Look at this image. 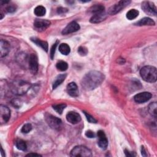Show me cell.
Wrapping results in <instances>:
<instances>
[{
	"instance_id": "10",
	"label": "cell",
	"mask_w": 157,
	"mask_h": 157,
	"mask_svg": "<svg viewBox=\"0 0 157 157\" xmlns=\"http://www.w3.org/2000/svg\"><path fill=\"white\" fill-rule=\"evenodd\" d=\"M10 117V110L6 105L0 106V121L1 123H7Z\"/></svg>"
},
{
	"instance_id": "29",
	"label": "cell",
	"mask_w": 157,
	"mask_h": 157,
	"mask_svg": "<svg viewBox=\"0 0 157 157\" xmlns=\"http://www.w3.org/2000/svg\"><path fill=\"white\" fill-rule=\"evenodd\" d=\"M31 129H32L31 124L30 123H26L21 128V131L23 133H28L29 132H30L31 131Z\"/></svg>"
},
{
	"instance_id": "11",
	"label": "cell",
	"mask_w": 157,
	"mask_h": 157,
	"mask_svg": "<svg viewBox=\"0 0 157 157\" xmlns=\"http://www.w3.org/2000/svg\"><path fill=\"white\" fill-rule=\"evenodd\" d=\"M97 135L98 137V144L99 147L103 150L106 149L108 146V140L106 137V136L104 132L103 131L99 130L98 131Z\"/></svg>"
},
{
	"instance_id": "6",
	"label": "cell",
	"mask_w": 157,
	"mask_h": 157,
	"mask_svg": "<svg viewBox=\"0 0 157 157\" xmlns=\"http://www.w3.org/2000/svg\"><path fill=\"white\" fill-rule=\"evenodd\" d=\"M130 1L127 0H122L120 1L114 5L112 6L108 10V13L110 15H115L119 12H120L123 9L126 7L128 5L130 4Z\"/></svg>"
},
{
	"instance_id": "34",
	"label": "cell",
	"mask_w": 157,
	"mask_h": 157,
	"mask_svg": "<svg viewBox=\"0 0 157 157\" xmlns=\"http://www.w3.org/2000/svg\"><path fill=\"white\" fill-rule=\"evenodd\" d=\"M85 136L87 137H89V138H93L95 137V134L94 133L90 131V130H88L87 131H86L85 132Z\"/></svg>"
},
{
	"instance_id": "8",
	"label": "cell",
	"mask_w": 157,
	"mask_h": 157,
	"mask_svg": "<svg viewBox=\"0 0 157 157\" xmlns=\"http://www.w3.org/2000/svg\"><path fill=\"white\" fill-rule=\"evenodd\" d=\"M28 67L31 73L35 74L38 70V59L34 53H31L29 56Z\"/></svg>"
},
{
	"instance_id": "14",
	"label": "cell",
	"mask_w": 157,
	"mask_h": 157,
	"mask_svg": "<svg viewBox=\"0 0 157 157\" xmlns=\"http://www.w3.org/2000/svg\"><path fill=\"white\" fill-rule=\"evenodd\" d=\"M66 120L72 124H77L81 121V117L77 112L71 111L67 113Z\"/></svg>"
},
{
	"instance_id": "7",
	"label": "cell",
	"mask_w": 157,
	"mask_h": 157,
	"mask_svg": "<svg viewBox=\"0 0 157 157\" xmlns=\"http://www.w3.org/2000/svg\"><path fill=\"white\" fill-rule=\"evenodd\" d=\"M145 13L149 15L155 16L156 15V7L155 5L150 1H144L141 6Z\"/></svg>"
},
{
	"instance_id": "24",
	"label": "cell",
	"mask_w": 157,
	"mask_h": 157,
	"mask_svg": "<svg viewBox=\"0 0 157 157\" xmlns=\"http://www.w3.org/2000/svg\"><path fill=\"white\" fill-rule=\"evenodd\" d=\"M34 12L36 16L42 17L45 14L46 10H45V8L42 6H39L34 9Z\"/></svg>"
},
{
	"instance_id": "20",
	"label": "cell",
	"mask_w": 157,
	"mask_h": 157,
	"mask_svg": "<svg viewBox=\"0 0 157 157\" xmlns=\"http://www.w3.org/2000/svg\"><path fill=\"white\" fill-rule=\"evenodd\" d=\"M105 7L102 6V5H94L91 6L90 9H89V12L94 15L96 13H99L103 12H105Z\"/></svg>"
},
{
	"instance_id": "3",
	"label": "cell",
	"mask_w": 157,
	"mask_h": 157,
	"mask_svg": "<svg viewBox=\"0 0 157 157\" xmlns=\"http://www.w3.org/2000/svg\"><path fill=\"white\" fill-rule=\"evenodd\" d=\"M31 87V83L22 80H14L10 85V90L17 95L25 94Z\"/></svg>"
},
{
	"instance_id": "16",
	"label": "cell",
	"mask_w": 157,
	"mask_h": 157,
	"mask_svg": "<svg viewBox=\"0 0 157 157\" xmlns=\"http://www.w3.org/2000/svg\"><path fill=\"white\" fill-rule=\"evenodd\" d=\"M67 93L72 96V97H77L78 95L79 91L77 87V85L75 82H71L67 85Z\"/></svg>"
},
{
	"instance_id": "26",
	"label": "cell",
	"mask_w": 157,
	"mask_h": 157,
	"mask_svg": "<svg viewBox=\"0 0 157 157\" xmlns=\"http://www.w3.org/2000/svg\"><path fill=\"white\" fill-rule=\"evenodd\" d=\"M15 145L17 148L20 150L25 151L27 148V145L26 142L21 139H17L15 142Z\"/></svg>"
},
{
	"instance_id": "2",
	"label": "cell",
	"mask_w": 157,
	"mask_h": 157,
	"mask_svg": "<svg viewBox=\"0 0 157 157\" xmlns=\"http://www.w3.org/2000/svg\"><path fill=\"white\" fill-rule=\"evenodd\" d=\"M140 75L142 79L147 82L153 83L157 79V71L154 66H144L140 71Z\"/></svg>"
},
{
	"instance_id": "32",
	"label": "cell",
	"mask_w": 157,
	"mask_h": 157,
	"mask_svg": "<svg viewBox=\"0 0 157 157\" xmlns=\"http://www.w3.org/2000/svg\"><path fill=\"white\" fill-rule=\"evenodd\" d=\"M78 53L81 55V56H85L87 53H88V50L87 49L84 47H80L78 48Z\"/></svg>"
},
{
	"instance_id": "31",
	"label": "cell",
	"mask_w": 157,
	"mask_h": 157,
	"mask_svg": "<svg viewBox=\"0 0 157 157\" xmlns=\"http://www.w3.org/2000/svg\"><path fill=\"white\" fill-rule=\"evenodd\" d=\"M58 41H56L51 47V49H50V58H51L52 59H53V58L54 57L55 53V50H56V46L58 45Z\"/></svg>"
},
{
	"instance_id": "17",
	"label": "cell",
	"mask_w": 157,
	"mask_h": 157,
	"mask_svg": "<svg viewBox=\"0 0 157 157\" xmlns=\"http://www.w3.org/2000/svg\"><path fill=\"white\" fill-rule=\"evenodd\" d=\"M106 18H107V15L105 13V12H103L99 13H96L93 15L91 17L90 21L92 23H98L104 21Z\"/></svg>"
},
{
	"instance_id": "36",
	"label": "cell",
	"mask_w": 157,
	"mask_h": 157,
	"mask_svg": "<svg viewBox=\"0 0 157 157\" xmlns=\"http://www.w3.org/2000/svg\"><path fill=\"white\" fill-rule=\"evenodd\" d=\"M124 153L126 156H135V155H133V153H131V151H129L128 150H124Z\"/></svg>"
},
{
	"instance_id": "13",
	"label": "cell",
	"mask_w": 157,
	"mask_h": 157,
	"mask_svg": "<svg viewBox=\"0 0 157 157\" xmlns=\"http://www.w3.org/2000/svg\"><path fill=\"white\" fill-rule=\"evenodd\" d=\"M151 94L149 92H142L135 95L134 99L136 102L140 104L148 101L151 99Z\"/></svg>"
},
{
	"instance_id": "1",
	"label": "cell",
	"mask_w": 157,
	"mask_h": 157,
	"mask_svg": "<svg viewBox=\"0 0 157 157\" xmlns=\"http://www.w3.org/2000/svg\"><path fill=\"white\" fill-rule=\"evenodd\" d=\"M104 78V74L101 72L97 71H91L83 76L81 81V85L85 90H93L102 83Z\"/></svg>"
},
{
	"instance_id": "38",
	"label": "cell",
	"mask_w": 157,
	"mask_h": 157,
	"mask_svg": "<svg viewBox=\"0 0 157 157\" xmlns=\"http://www.w3.org/2000/svg\"><path fill=\"white\" fill-rule=\"evenodd\" d=\"M40 156L39 154H37V153H29L28 155H26V156Z\"/></svg>"
},
{
	"instance_id": "25",
	"label": "cell",
	"mask_w": 157,
	"mask_h": 157,
	"mask_svg": "<svg viewBox=\"0 0 157 157\" xmlns=\"http://www.w3.org/2000/svg\"><path fill=\"white\" fill-rule=\"evenodd\" d=\"M139 11L136 9H131L126 13V18L129 20H133L139 15Z\"/></svg>"
},
{
	"instance_id": "30",
	"label": "cell",
	"mask_w": 157,
	"mask_h": 157,
	"mask_svg": "<svg viewBox=\"0 0 157 157\" xmlns=\"http://www.w3.org/2000/svg\"><path fill=\"white\" fill-rule=\"evenodd\" d=\"M83 113H84V114L86 118V120H88V122L91 123H96L97 122L96 120L93 116H91L90 114H89L88 113H87L85 111H83Z\"/></svg>"
},
{
	"instance_id": "28",
	"label": "cell",
	"mask_w": 157,
	"mask_h": 157,
	"mask_svg": "<svg viewBox=\"0 0 157 157\" xmlns=\"http://www.w3.org/2000/svg\"><path fill=\"white\" fill-rule=\"evenodd\" d=\"M66 104L62 103V104H55L53 105V109L58 113L61 114L63 110L66 108Z\"/></svg>"
},
{
	"instance_id": "15",
	"label": "cell",
	"mask_w": 157,
	"mask_h": 157,
	"mask_svg": "<svg viewBox=\"0 0 157 157\" xmlns=\"http://www.w3.org/2000/svg\"><path fill=\"white\" fill-rule=\"evenodd\" d=\"M10 44L3 39L0 42V56L1 58L6 56L10 51Z\"/></svg>"
},
{
	"instance_id": "22",
	"label": "cell",
	"mask_w": 157,
	"mask_h": 157,
	"mask_svg": "<svg viewBox=\"0 0 157 157\" xmlns=\"http://www.w3.org/2000/svg\"><path fill=\"white\" fill-rule=\"evenodd\" d=\"M59 51L61 53L64 55H67L70 53V47L66 43L61 44L59 46Z\"/></svg>"
},
{
	"instance_id": "27",
	"label": "cell",
	"mask_w": 157,
	"mask_h": 157,
	"mask_svg": "<svg viewBox=\"0 0 157 157\" xmlns=\"http://www.w3.org/2000/svg\"><path fill=\"white\" fill-rule=\"evenodd\" d=\"M56 68L61 71H65L68 68V64L64 61H60L56 63Z\"/></svg>"
},
{
	"instance_id": "37",
	"label": "cell",
	"mask_w": 157,
	"mask_h": 157,
	"mask_svg": "<svg viewBox=\"0 0 157 157\" xmlns=\"http://www.w3.org/2000/svg\"><path fill=\"white\" fill-rule=\"evenodd\" d=\"M141 153H142V155L144 156H147V153H146V151H145V150L144 147H142V148H141Z\"/></svg>"
},
{
	"instance_id": "39",
	"label": "cell",
	"mask_w": 157,
	"mask_h": 157,
	"mask_svg": "<svg viewBox=\"0 0 157 157\" xmlns=\"http://www.w3.org/2000/svg\"><path fill=\"white\" fill-rule=\"evenodd\" d=\"M3 153H4V151H3V149H2V148L1 147V155H2V156H4V155H3Z\"/></svg>"
},
{
	"instance_id": "18",
	"label": "cell",
	"mask_w": 157,
	"mask_h": 157,
	"mask_svg": "<svg viewBox=\"0 0 157 157\" xmlns=\"http://www.w3.org/2000/svg\"><path fill=\"white\" fill-rule=\"evenodd\" d=\"M155 21L151 18L148 17L143 18L135 23V25L137 26H145V25L151 26V25H155Z\"/></svg>"
},
{
	"instance_id": "4",
	"label": "cell",
	"mask_w": 157,
	"mask_h": 157,
	"mask_svg": "<svg viewBox=\"0 0 157 157\" xmlns=\"http://www.w3.org/2000/svg\"><path fill=\"white\" fill-rule=\"evenodd\" d=\"M70 155L71 156H82V157H90L92 156L91 151L85 146L78 145L75 147L71 151Z\"/></svg>"
},
{
	"instance_id": "19",
	"label": "cell",
	"mask_w": 157,
	"mask_h": 157,
	"mask_svg": "<svg viewBox=\"0 0 157 157\" xmlns=\"http://www.w3.org/2000/svg\"><path fill=\"white\" fill-rule=\"evenodd\" d=\"M31 40L37 45L40 47L45 52L48 51V43L47 42L41 40L39 39H37L36 37H32L31 38Z\"/></svg>"
},
{
	"instance_id": "33",
	"label": "cell",
	"mask_w": 157,
	"mask_h": 157,
	"mask_svg": "<svg viewBox=\"0 0 157 157\" xmlns=\"http://www.w3.org/2000/svg\"><path fill=\"white\" fill-rule=\"evenodd\" d=\"M16 6L15 5H10L7 7L6 8V11L9 13H12L16 10Z\"/></svg>"
},
{
	"instance_id": "9",
	"label": "cell",
	"mask_w": 157,
	"mask_h": 157,
	"mask_svg": "<svg viewBox=\"0 0 157 157\" xmlns=\"http://www.w3.org/2000/svg\"><path fill=\"white\" fill-rule=\"evenodd\" d=\"M50 25V21L44 19H36L34 21V28L38 31H42L46 29Z\"/></svg>"
},
{
	"instance_id": "5",
	"label": "cell",
	"mask_w": 157,
	"mask_h": 157,
	"mask_svg": "<svg viewBox=\"0 0 157 157\" xmlns=\"http://www.w3.org/2000/svg\"><path fill=\"white\" fill-rule=\"evenodd\" d=\"M45 119L48 126L53 129L59 130L62 126V121L59 118L51 114L46 113L45 115Z\"/></svg>"
},
{
	"instance_id": "23",
	"label": "cell",
	"mask_w": 157,
	"mask_h": 157,
	"mask_svg": "<svg viewBox=\"0 0 157 157\" xmlns=\"http://www.w3.org/2000/svg\"><path fill=\"white\" fill-rule=\"evenodd\" d=\"M156 108H157V105L156 102H151L148 105V112L150 114L155 118L156 117V115H157Z\"/></svg>"
},
{
	"instance_id": "12",
	"label": "cell",
	"mask_w": 157,
	"mask_h": 157,
	"mask_svg": "<svg viewBox=\"0 0 157 157\" xmlns=\"http://www.w3.org/2000/svg\"><path fill=\"white\" fill-rule=\"evenodd\" d=\"M80 29V25L75 21L69 23L63 30V34H68L77 31Z\"/></svg>"
},
{
	"instance_id": "35",
	"label": "cell",
	"mask_w": 157,
	"mask_h": 157,
	"mask_svg": "<svg viewBox=\"0 0 157 157\" xmlns=\"http://www.w3.org/2000/svg\"><path fill=\"white\" fill-rule=\"evenodd\" d=\"M58 13H64V12H67V10L66 9H65V8H63V7H59V8H58Z\"/></svg>"
},
{
	"instance_id": "21",
	"label": "cell",
	"mask_w": 157,
	"mask_h": 157,
	"mask_svg": "<svg viewBox=\"0 0 157 157\" xmlns=\"http://www.w3.org/2000/svg\"><path fill=\"white\" fill-rule=\"evenodd\" d=\"M66 77V74H60V75H58L56 79L55 80V81L53 82V85H52V88L53 89H55L57 86H58L59 85H60L62 82L65 80Z\"/></svg>"
}]
</instances>
